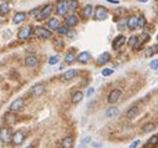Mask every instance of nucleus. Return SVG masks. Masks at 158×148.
<instances>
[{"label": "nucleus", "mask_w": 158, "mask_h": 148, "mask_svg": "<svg viewBox=\"0 0 158 148\" xmlns=\"http://www.w3.org/2000/svg\"><path fill=\"white\" fill-rule=\"evenodd\" d=\"M11 138H12V132L10 127L9 126L0 127V142L4 143V145H8V143L11 142Z\"/></svg>", "instance_id": "1"}, {"label": "nucleus", "mask_w": 158, "mask_h": 148, "mask_svg": "<svg viewBox=\"0 0 158 148\" xmlns=\"http://www.w3.org/2000/svg\"><path fill=\"white\" fill-rule=\"evenodd\" d=\"M34 34L37 39L40 40H49L52 38V32L47 30L46 27H43V26H36L34 29Z\"/></svg>", "instance_id": "2"}, {"label": "nucleus", "mask_w": 158, "mask_h": 148, "mask_svg": "<svg viewBox=\"0 0 158 148\" xmlns=\"http://www.w3.org/2000/svg\"><path fill=\"white\" fill-rule=\"evenodd\" d=\"M24 105H25V102H24V100L23 98H15L14 101L10 103V106H9V111L10 112H20V111H23V108H24Z\"/></svg>", "instance_id": "3"}, {"label": "nucleus", "mask_w": 158, "mask_h": 148, "mask_svg": "<svg viewBox=\"0 0 158 148\" xmlns=\"http://www.w3.org/2000/svg\"><path fill=\"white\" fill-rule=\"evenodd\" d=\"M51 13H52V5L51 4H47V5L41 8L40 14H39V16H37L36 20H46L51 16Z\"/></svg>", "instance_id": "4"}, {"label": "nucleus", "mask_w": 158, "mask_h": 148, "mask_svg": "<svg viewBox=\"0 0 158 148\" xmlns=\"http://www.w3.org/2000/svg\"><path fill=\"white\" fill-rule=\"evenodd\" d=\"M32 27L31 26H24V27H21L19 30V32H18V38L20 39V40H29L31 38V35H32Z\"/></svg>", "instance_id": "5"}, {"label": "nucleus", "mask_w": 158, "mask_h": 148, "mask_svg": "<svg viewBox=\"0 0 158 148\" xmlns=\"http://www.w3.org/2000/svg\"><path fill=\"white\" fill-rule=\"evenodd\" d=\"M56 14L60 15V16H64L66 15V13L69 11V8H67V1L66 0H59V1L56 3Z\"/></svg>", "instance_id": "6"}, {"label": "nucleus", "mask_w": 158, "mask_h": 148, "mask_svg": "<svg viewBox=\"0 0 158 148\" xmlns=\"http://www.w3.org/2000/svg\"><path fill=\"white\" fill-rule=\"evenodd\" d=\"M24 141H25V134H24L23 131H16L15 133H12L11 142L14 146H20Z\"/></svg>", "instance_id": "7"}, {"label": "nucleus", "mask_w": 158, "mask_h": 148, "mask_svg": "<svg viewBox=\"0 0 158 148\" xmlns=\"http://www.w3.org/2000/svg\"><path fill=\"white\" fill-rule=\"evenodd\" d=\"M95 19L100 20V21L107 19V10H106L105 6H101V5L96 6V10H95Z\"/></svg>", "instance_id": "8"}, {"label": "nucleus", "mask_w": 158, "mask_h": 148, "mask_svg": "<svg viewBox=\"0 0 158 148\" xmlns=\"http://www.w3.org/2000/svg\"><path fill=\"white\" fill-rule=\"evenodd\" d=\"M121 96H122L121 90L115 88V90H112V91L110 92L109 97H107V102H109V103H115V102H117L120 98H121Z\"/></svg>", "instance_id": "9"}, {"label": "nucleus", "mask_w": 158, "mask_h": 148, "mask_svg": "<svg viewBox=\"0 0 158 148\" xmlns=\"http://www.w3.org/2000/svg\"><path fill=\"white\" fill-rule=\"evenodd\" d=\"M39 65V60L35 55H29L25 57V66L29 69H35Z\"/></svg>", "instance_id": "10"}, {"label": "nucleus", "mask_w": 158, "mask_h": 148, "mask_svg": "<svg viewBox=\"0 0 158 148\" xmlns=\"http://www.w3.org/2000/svg\"><path fill=\"white\" fill-rule=\"evenodd\" d=\"M26 19H27V14L26 13H24V11H18V13L12 16V24L19 25V24L24 23Z\"/></svg>", "instance_id": "11"}, {"label": "nucleus", "mask_w": 158, "mask_h": 148, "mask_svg": "<svg viewBox=\"0 0 158 148\" xmlns=\"http://www.w3.org/2000/svg\"><path fill=\"white\" fill-rule=\"evenodd\" d=\"M77 23H78L77 15H75V14H69V15H66V18H65V25H66V26H69V27L76 26Z\"/></svg>", "instance_id": "12"}, {"label": "nucleus", "mask_w": 158, "mask_h": 148, "mask_svg": "<svg viewBox=\"0 0 158 148\" xmlns=\"http://www.w3.org/2000/svg\"><path fill=\"white\" fill-rule=\"evenodd\" d=\"M44 92H45V85L44 84H36L35 86H32V88H31V95L34 97H40Z\"/></svg>", "instance_id": "13"}, {"label": "nucleus", "mask_w": 158, "mask_h": 148, "mask_svg": "<svg viewBox=\"0 0 158 148\" xmlns=\"http://www.w3.org/2000/svg\"><path fill=\"white\" fill-rule=\"evenodd\" d=\"M124 44H126V36L118 35V36H116V39L113 40V42H112V47H113L115 50H118V49H121Z\"/></svg>", "instance_id": "14"}, {"label": "nucleus", "mask_w": 158, "mask_h": 148, "mask_svg": "<svg viewBox=\"0 0 158 148\" xmlns=\"http://www.w3.org/2000/svg\"><path fill=\"white\" fill-rule=\"evenodd\" d=\"M78 75V71L77 70H75V69H71V70H67L64 75L61 76V79L64 80V81H71L74 79H76V76Z\"/></svg>", "instance_id": "15"}, {"label": "nucleus", "mask_w": 158, "mask_h": 148, "mask_svg": "<svg viewBox=\"0 0 158 148\" xmlns=\"http://www.w3.org/2000/svg\"><path fill=\"white\" fill-rule=\"evenodd\" d=\"M77 61L78 62H81V64H86V62H89V61L91 60V54L89 51H82L80 52V54L77 55Z\"/></svg>", "instance_id": "16"}, {"label": "nucleus", "mask_w": 158, "mask_h": 148, "mask_svg": "<svg viewBox=\"0 0 158 148\" xmlns=\"http://www.w3.org/2000/svg\"><path fill=\"white\" fill-rule=\"evenodd\" d=\"M110 60H111V55L109 54V52H102L101 55L97 56L96 62H97L98 65H105L106 62H109Z\"/></svg>", "instance_id": "17"}, {"label": "nucleus", "mask_w": 158, "mask_h": 148, "mask_svg": "<svg viewBox=\"0 0 158 148\" xmlns=\"http://www.w3.org/2000/svg\"><path fill=\"white\" fill-rule=\"evenodd\" d=\"M59 26H60V21H59V19H56V18H51L47 21V27L51 31H57Z\"/></svg>", "instance_id": "18"}, {"label": "nucleus", "mask_w": 158, "mask_h": 148, "mask_svg": "<svg viewBox=\"0 0 158 148\" xmlns=\"http://www.w3.org/2000/svg\"><path fill=\"white\" fill-rule=\"evenodd\" d=\"M10 10H11V6H10V4L9 3H6V1H4L0 4V15L1 16H5L10 13Z\"/></svg>", "instance_id": "19"}, {"label": "nucleus", "mask_w": 158, "mask_h": 148, "mask_svg": "<svg viewBox=\"0 0 158 148\" xmlns=\"http://www.w3.org/2000/svg\"><path fill=\"white\" fill-rule=\"evenodd\" d=\"M72 147H74V139H72V137L67 136V137L62 138V141H61V148H72Z\"/></svg>", "instance_id": "20"}, {"label": "nucleus", "mask_w": 158, "mask_h": 148, "mask_svg": "<svg viewBox=\"0 0 158 148\" xmlns=\"http://www.w3.org/2000/svg\"><path fill=\"white\" fill-rule=\"evenodd\" d=\"M127 45L132 49H138L141 45H139V41H138V36H131L127 41Z\"/></svg>", "instance_id": "21"}, {"label": "nucleus", "mask_w": 158, "mask_h": 148, "mask_svg": "<svg viewBox=\"0 0 158 148\" xmlns=\"http://www.w3.org/2000/svg\"><path fill=\"white\" fill-rule=\"evenodd\" d=\"M137 21H138V18L137 16H131L130 19L127 20V23H126V25L128 29H131V30H133V29L137 27Z\"/></svg>", "instance_id": "22"}, {"label": "nucleus", "mask_w": 158, "mask_h": 148, "mask_svg": "<svg viewBox=\"0 0 158 148\" xmlns=\"http://www.w3.org/2000/svg\"><path fill=\"white\" fill-rule=\"evenodd\" d=\"M82 98H84V93H82L81 91H76L74 95H72V97H71V101H72V103H80V102L82 101Z\"/></svg>", "instance_id": "23"}, {"label": "nucleus", "mask_w": 158, "mask_h": 148, "mask_svg": "<svg viewBox=\"0 0 158 148\" xmlns=\"http://www.w3.org/2000/svg\"><path fill=\"white\" fill-rule=\"evenodd\" d=\"M138 112H139V108L137 107V106H132V107L126 112V116L128 118H135L137 114H138Z\"/></svg>", "instance_id": "24"}, {"label": "nucleus", "mask_w": 158, "mask_h": 148, "mask_svg": "<svg viewBox=\"0 0 158 148\" xmlns=\"http://www.w3.org/2000/svg\"><path fill=\"white\" fill-rule=\"evenodd\" d=\"M5 122H6V125L8 126H12L14 123L16 122V116L12 112H9V113H6L5 114Z\"/></svg>", "instance_id": "25"}, {"label": "nucleus", "mask_w": 158, "mask_h": 148, "mask_svg": "<svg viewBox=\"0 0 158 148\" xmlns=\"http://www.w3.org/2000/svg\"><path fill=\"white\" fill-rule=\"evenodd\" d=\"M155 130H156V125L153 122H148L146 125H143V127H142V132H144V133H149Z\"/></svg>", "instance_id": "26"}, {"label": "nucleus", "mask_w": 158, "mask_h": 148, "mask_svg": "<svg viewBox=\"0 0 158 148\" xmlns=\"http://www.w3.org/2000/svg\"><path fill=\"white\" fill-rule=\"evenodd\" d=\"M92 11H93V8H92V5H86L85 8H84V10H82V15H84V18L85 19H89L91 15H92Z\"/></svg>", "instance_id": "27"}, {"label": "nucleus", "mask_w": 158, "mask_h": 148, "mask_svg": "<svg viewBox=\"0 0 158 148\" xmlns=\"http://www.w3.org/2000/svg\"><path fill=\"white\" fill-rule=\"evenodd\" d=\"M75 60H76V55H75L74 51L66 52V55H65V62L66 64H72Z\"/></svg>", "instance_id": "28"}, {"label": "nucleus", "mask_w": 158, "mask_h": 148, "mask_svg": "<svg viewBox=\"0 0 158 148\" xmlns=\"http://www.w3.org/2000/svg\"><path fill=\"white\" fill-rule=\"evenodd\" d=\"M116 114H118V108L117 107H110L106 110V117L107 118H112L115 117Z\"/></svg>", "instance_id": "29"}, {"label": "nucleus", "mask_w": 158, "mask_h": 148, "mask_svg": "<svg viewBox=\"0 0 158 148\" xmlns=\"http://www.w3.org/2000/svg\"><path fill=\"white\" fill-rule=\"evenodd\" d=\"M158 51V46H149V47H147L146 49V57H151V56H153L156 54V52Z\"/></svg>", "instance_id": "30"}, {"label": "nucleus", "mask_w": 158, "mask_h": 148, "mask_svg": "<svg viewBox=\"0 0 158 148\" xmlns=\"http://www.w3.org/2000/svg\"><path fill=\"white\" fill-rule=\"evenodd\" d=\"M77 6H78V3H77V0H69L67 1V8H69V10H76L77 9Z\"/></svg>", "instance_id": "31"}, {"label": "nucleus", "mask_w": 158, "mask_h": 148, "mask_svg": "<svg viewBox=\"0 0 158 148\" xmlns=\"http://www.w3.org/2000/svg\"><path fill=\"white\" fill-rule=\"evenodd\" d=\"M69 31H70V27L66 25L59 26V29H57V32H59L60 35H69Z\"/></svg>", "instance_id": "32"}, {"label": "nucleus", "mask_w": 158, "mask_h": 148, "mask_svg": "<svg viewBox=\"0 0 158 148\" xmlns=\"http://www.w3.org/2000/svg\"><path fill=\"white\" fill-rule=\"evenodd\" d=\"M148 40H149V35H148V34H146V32H143V34H141V35L138 36L139 45L144 44V42H146V41H148Z\"/></svg>", "instance_id": "33"}, {"label": "nucleus", "mask_w": 158, "mask_h": 148, "mask_svg": "<svg viewBox=\"0 0 158 148\" xmlns=\"http://www.w3.org/2000/svg\"><path fill=\"white\" fill-rule=\"evenodd\" d=\"M40 10H41V8H35V9H32L30 13H29V15L31 16L32 19H37V16H39V14H40Z\"/></svg>", "instance_id": "34"}, {"label": "nucleus", "mask_w": 158, "mask_h": 148, "mask_svg": "<svg viewBox=\"0 0 158 148\" xmlns=\"http://www.w3.org/2000/svg\"><path fill=\"white\" fill-rule=\"evenodd\" d=\"M144 25H146V19H144L143 15L138 16V21H137V27H144Z\"/></svg>", "instance_id": "35"}, {"label": "nucleus", "mask_w": 158, "mask_h": 148, "mask_svg": "<svg viewBox=\"0 0 158 148\" xmlns=\"http://www.w3.org/2000/svg\"><path fill=\"white\" fill-rule=\"evenodd\" d=\"M59 56H50L49 57V65H56V64H59Z\"/></svg>", "instance_id": "36"}, {"label": "nucleus", "mask_w": 158, "mask_h": 148, "mask_svg": "<svg viewBox=\"0 0 158 148\" xmlns=\"http://www.w3.org/2000/svg\"><path fill=\"white\" fill-rule=\"evenodd\" d=\"M158 143V134L157 136H153V137H151L148 139L147 142V146H151V145H157Z\"/></svg>", "instance_id": "37"}, {"label": "nucleus", "mask_w": 158, "mask_h": 148, "mask_svg": "<svg viewBox=\"0 0 158 148\" xmlns=\"http://www.w3.org/2000/svg\"><path fill=\"white\" fill-rule=\"evenodd\" d=\"M113 73V70L112 69H103L102 70V75L103 76H110V75H112Z\"/></svg>", "instance_id": "38"}, {"label": "nucleus", "mask_w": 158, "mask_h": 148, "mask_svg": "<svg viewBox=\"0 0 158 148\" xmlns=\"http://www.w3.org/2000/svg\"><path fill=\"white\" fill-rule=\"evenodd\" d=\"M149 67H151L152 70L158 69V60H153V61H151V62H149Z\"/></svg>", "instance_id": "39"}, {"label": "nucleus", "mask_w": 158, "mask_h": 148, "mask_svg": "<svg viewBox=\"0 0 158 148\" xmlns=\"http://www.w3.org/2000/svg\"><path fill=\"white\" fill-rule=\"evenodd\" d=\"M82 145H85V146H87L89 145V143H91V137H89V136H87V137H85L84 139H82Z\"/></svg>", "instance_id": "40"}, {"label": "nucleus", "mask_w": 158, "mask_h": 148, "mask_svg": "<svg viewBox=\"0 0 158 148\" xmlns=\"http://www.w3.org/2000/svg\"><path fill=\"white\" fill-rule=\"evenodd\" d=\"M93 92H95V88H93V87H89V90H87V92H86V97L92 96Z\"/></svg>", "instance_id": "41"}, {"label": "nucleus", "mask_w": 158, "mask_h": 148, "mask_svg": "<svg viewBox=\"0 0 158 148\" xmlns=\"http://www.w3.org/2000/svg\"><path fill=\"white\" fill-rule=\"evenodd\" d=\"M139 139H137V141H135V142H132L131 143V146H130V148H137L138 147V145H139Z\"/></svg>", "instance_id": "42"}, {"label": "nucleus", "mask_w": 158, "mask_h": 148, "mask_svg": "<svg viewBox=\"0 0 158 148\" xmlns=\"http://www.w3.org/2000/svg\"><path fill=\"white\" fill-rule=\"evenodd\" d=\"M92 147H95V148H101V147H102V143H100V142H92Z\"/></svg>", "instance_id": "43"}, {"label": "nucleus", "mask_w": 158, "mask_h": 148, "mask_svg": "<svg viewBox=\"0 0 158 148\" xmlns=\"http://www.w3.org/2000/svg\"><path fill=\"white\" fill-rule=\"evenodd\" d=\"M55 46H62L61 40H56V41H55Z\"/></svg>", "instance_id": "44"}, {"label": "nucleus", "mask_w": 158, "mask_h": 148, "mask_svg": "<svg viewBox=\"0 0 158 148\" xmlns=\"http://www.w3.org/2000/svg\"><path fill=\"white\" fill-rule=\"evenodd\" d=\"M106 1H109V3H111V4H118V3H120L118 0H106Z\"/></svg>", "instance_id": "45"}, {"label": "nucleus", "mask_w": 158, "mask_h": 148, "mask_svg": "<svg viewBox=\"0 0 158 148\" xmlns=\"http://www.w3.org/2000/svg\"><path fill=\"white\" fill-rule=\"evenodd\" d=\"M85 147H86V146H85V145H82V143H81L80 146H78V148H85Z\"/></svg>", "instance_id": "46"}, {"label": "nucleus", "mask_w": 158, "mask_h": 148, "mask_svg": "<svg viewBox=\"0 0 158 148\" xmlns=\"http://www.w3.org/2000/svg\"><path fill=\"white\" fill-rule=\"evenodd\" d=\"M138 1H139V3H147L148 0H138Z\"/></svg>", "instance_id": "47"}, {"label": "nucleus", "mask_w": 158, "mask_h": 148, "mask_svg": "<svg viewBox=\"0 0 158 148\" xmlns=\"http://www.w3.org/2000/svg\"><path fill=\"white\" fill-rule=\"evenodd\" d=\"M26 148H34V147H32V146H29V147H26Z\"/></svg>", "instance_id": "48"}, {"label": "nucleus", "mask_w": 158, "mask_h": 148, "mask_svg": "<svg viewBox=\"0 0 158 148\" xmlns=\"http://www.w3.org/2000/svg\"><path fill=\"white\" fill-rule=\"evenodd\" d=\"M5 1H10V0H5Z\"/></svg>", "instance_id": "49"}, {"label": "nucleus", "mask_w": 158, "mask_h": 148, "mask_svg": "<svg viewBox=\"0 0 158 148\" xmlns=\"http://www.w3.org/2000/svg\"><path fill=\"white\" fill-rule=\"evenodd\" d=\"M157 41H158V35H157Z\"/></svg>", "instance_id": "50"}]
</instances>
